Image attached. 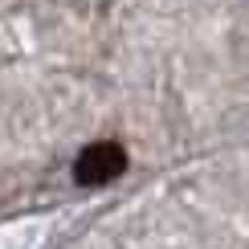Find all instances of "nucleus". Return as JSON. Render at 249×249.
Instances as JSON below:
<instances>
[{
	"label": "nucleus",
	"mask_w": 249,
	"mask_h": 249,
	"mask_svg": "<svg viewBox=\"0 0 249 249\" xmlns=\"http://www.w3.org/2000/svg\"><path fill=\"white\" fill-rule=\"evenodd\" d=\"M123 172H127V151H123L119 143H110V139L82 147V155L74 160V180L78 184H90V188L119 180Z\"/></svg>",
	"instance_id": "f257e3e1"
}]
</instances>
